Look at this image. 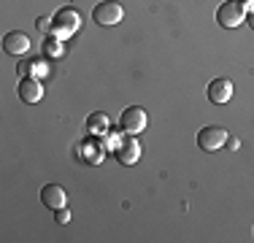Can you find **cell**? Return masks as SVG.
Segmentation results:
<instances>
[{"mask_svg": "<svg viewBox=\"0 0 254 243\" xmlns=\"http://www.w3.org/2000/svg\"><path fill=\"white\" fill-rule=\"evenodd\" d=\"M108 127H111V122H108L106 114H100V111L89 114V119H87V130L92 132V135H106Z\"/></svg>", "mask_w": 254, "mask_h": 243, "instance_id": "11", "label": "cell"}, {"mask_svg": "<svg viewBox=\"0 0 254 243\" xmlns=\"http://www.w3.org/2000/svg\"><path fill=\"white\" fill-rule=\"evenodd\" d=\"M16 92H19V100L22 103H38L41 97H44V87H41V81L35 76H22Z\"/></svg>", "mask_w": 254, "mask_h": 243, "instance_id": "7", "label": "cell"}, {"mask_svg": "<svg viewBox=\"0 0 254 243\" xmlns=\"http://www.w3.org/2000/svg\"><path fill=\"white\" fill-rule=\"evenodd\" d=\"M246 22H249V27L254 30V8L249 11V14H246Z\"/></svg>", "mask_w": 254, "mask_h": 243, "instance_id": "14", "label": "cell"}, {"mask_svg": "<svg viewBox=\"0 0 254 243\" xmlns=\"http://www.w3.org/2000/svg\"><path fill=\"white\" fill-rule=\"evenodd\" d=\"M54 222H57V224H68L70 222V211L68 208H57V211H54Z\"/></svg>", "mask_w": 254, "mask_h": 243, "instance_id": "12", "label": "cell"}, {"mask_svg": "<svg viewBox=\"0 0 254 243\" xmlns=\"http://www.w3.org/2000/svg\"><path fill=\"white\" fill-rule=\"evenodd\" d=\"M35 24H38V27L44 30V33H52V19H46V16H41V19L35 22Z\"/></svg>", "mask_w": 254, "mask_h": 243, "instance_id": "13", "label": "cell"}, {"mask_svg": "<svg viewBox=\"0 0 254 243\" xmlns=\"http://www.w3.org/2000/svg\"><path fill=\"white\" fill-rule=\"evenodd\" d=\"M92 19L100 24V27H111V24H119L125 19V8L117 3V0H103V3L95 5Z\"/></svg>", "mask_w": 254, "mask_h": 243, "instance_id": "3", "label": "cell"}, {"mask_svg": "<svg viewBox=\"0 0 254 243\" xmlns=\"http://www.w3.org/2000/svg\"><path fill=\"white\" fill-rule=\"evenodd\" d=\"M208 100L216 103V106H225V103L233 100V81L230 78H214V81L208 84Z\"/></svg>", "mask_w": 254, "mask_h": 243, "instance_id": "6", "label": "cell"}, {"mask_svg": "<svg viewBox=\"0 0 254 243\" xmlns=\"http://www.w3.org/2000/svg\"><path fill=\"white\" fill-rule=\"evenodd\" d=\"M146 124H149V117H146V111H143L141 106L125 108V114L119 117V130L127 132V135H138V132H143Z\"/></svg>", "mask_w": 254, "mask_h": 243, "instance_id": "2", "label": "cell"}, {"mask_svg": "<svg viewBox=\"0 0 254 243\" xmlns=\"http://www.w3.org/2000/svg\"><path fill=\"white\" fill-rule=\"evenodd\" d=\"M225 143H227V130L219 124L203 127V130L197 132V146H200L203 151H219Z\"/></svg>", "mask_w": 254, "mask_h": 243, "instance_id": "4", "label": "cell"}, {"mask_svg": "<svg viewBox=\"0 0 254 243\" xmlns=\"http://www.w3.org/2000/svg\"><path fill=\"white\" fill-rule=\"evenodd\" d=\"M117 160L122 162V165H135L138 162V157H141V143L135 141V135H127L122 143L117 146Z\"/></svg>", "mask_w": 254, "mask_h": 243, "instance_id": "8", "label": "cell"}, {"mask_svg": "<svg viewBox=\"0 0 254 243\" xmlns=\"http://www.w3.org/2000/svg\"><path fill=\"white\" fill-rule=\"evenodd\" d=\"M41 203L52 211L65 208V189L60 184H46L44 189H41Z\"/></svg>", "mask_w": 254, "mask_h": 243, "instance_id": "10", "label": "cell"}, {"mask_svg": "<svg viewBox=\"0 0 254 243\" xmlns=\"http://www.w3.org/2000/svg\"><path fill=\"white\" fill-rule=\"evenodd\" d=\"M3 49L5 54H11V57H22V54L30 52V38L27 33H22V30H16V33H8L3 38Z\"/></svg>", "mask_w": 254, "mask_h": 243, "instance_id": "9", "label": "cell"}, {"mask_svg": "<svg viewBox=\"0 0 254 243\" xmlns=\"http://www.w3.org/2000/svg\"><path fill=\"white\" fill-rule=\"evenodd\" d=\"M216 22H219L222 27H227V30L238 27V24L244 22V5H241L238 0H227V3H222L219 8H216Z\"/></svg>", "mask_w": 254, "mask_h": 243, "instance_id": "5", "label": "cell"}, {"mask_svg": "<svg viewBox=\"0 0 254 243\" xmlns=\"http://www.w3.org/2000/svg\"><path fill=\"white\" fill-rule=\"evenodd\" d=\"M78 24H81V14H78L76 8H70V5H65V8H60L52 19V35L65 38V35L76 33Z\"/></svg>", "mask_w": 254, "mask_h": 243, "instance_id": "1", "label": "cell"}]
</instances>
